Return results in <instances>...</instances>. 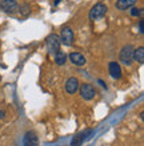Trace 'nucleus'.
Segmentation results:
<instances>
[{"label": "nucleus", "instance_id": "obj_1", "mask_svg": "<svg viewBox=\"0 0 144 146\" xmlns=\"http://www.w3.org/2000/svg\"><path fill=\"white\" fill-rule=\"evenodd\" d=\"M107 5L104 3H97L95 4L92 9L90 11V19L91 20H97V19H101V17H104L105 13H107Z\"/></svg>", "mask_w": 144, "mask_h": 146}, {"label": "nucleus", "instance_id": "obj_2", "mask_svg": "<svg viewBox=\"0 0 144 146\" xmlns=\"http://www.w3.org/2000/svg\"><path fill=\"white\" fill-rule=\"evenodd\" d=\"M120 61L125 65H131L133 61V46L131 44L124 45L120 50Z\"/></svg>", "mask_w": 144, "mask_h": 146}, {"label": "nucleus", "instance_id": "obj_3", "mask_svg": "<svg viewBox=\"0 0 144 146\" xmlns=\"http://www.w3.org/2000/svg\"><path fill=\"white\" fill-rule=\"evenodd\" d=\"M46 42H47V49L50 53L55 54L56 52H59L60 50V37H59L58 35H55V33H52V35H50L47 37V40H46Z\"/></svg>", "mask_w": 144, "mask_h": 146}, {"label": "nucleus", "instance_id": "obj_4", "mask_svg": "<svg viewBox=\"0 0 144 146\" xmlns=\"http://www.w3.org/2000/svg\"><path fill=\"white\" fill-rule=\"evenodd\" d=\"M79 90H80V94L84 100H92L95 96H96V90L91 84H82L79 85Z\"/></svg>", "mask_w": 144, "mask_h": 146}, {"label": "nucleus", "instance_id": "obj_5", "mask_svg": "<svg viewBox=\"0 0 144 146\" xmlns=\"http://www.w3.org/2000/svg\"><path fill=\"white\" fill-rule=\"evenodd\" d=\"M0 8H1V11L7 12V13H15L19 11V4L16 0H1Z\"/></svg>", "mask_w": 144, "mask_h": 146}, {"label": "nucleus", "instance_id": "obj_6", "mask_svg": "<svg viewBox=\"0 0 144 146\" xmlns=\"http://www.w3.org/2000/svg\"><path fill=\"white\" fill-rule=\"evenodd\" d=\"M92 133H94V130H86V131H82V133L76 134L72 138V141H71V146H82V143L84 141L91 138Z\"/></svg>", "mask_w": 144, "mask_h": 146}, {"label": "nucleus", "instance_id": "obj_7", "mask_svg": "<svg viewBox=\"0 0 144 146\" xmlns=\"http://www.w3.org/2000/svg\"><path fill=\"white\" fill-rule=\"evenodd\" d=\"M74 38H75L74 31H72L70 27L63 28L62 35H60V42H63V44H64V45H67V46H70V45H72Z\"/></svg>", "mask_w": 144, "mask_h": 146}, {"label": "nucleus", "instance_id": "obj_8", "mask_svg": "<svg viewBox=\"0 0 144 146\" xmlns=\"http://www.w3.org/2000/svg\"><path fill=\"white\" fill-rule=\"evenodd\" d=\"M66 90L70 94H74L79 90V80L76 77H70L66 82Z\"/></svg>", "mask_w": 144, "mask_h": 146}, {"label": "nucleus", "instance_id": "obj_9", "mask_svg": "<svg viewBox=\"0 0 144 146\" xmlns=\"http://www.w3.org/2000/svg\"><path fill=\"white\" fill-rule=\"evenodd\" d=\"M23 142L24 146H36L39 143V138H38V135L33 131H27L23 138Z\"/></svg>", "mask_w": 144, "mask_h": 146}, {"label": "nucleus", "instance_id": "obj_10", "mask_svg": "<svg viewBox=\"0 0 144 146\" xmlns=\"http://www.w3.org/2000/svg\"><path fill=\"white\" fill-rule=\"evenodd\" d=\"M108 70H109V74H111V77L112 78H120L121 77V68L120 65H119V62L116 61H111L108 65Z\"/></svg>", "mask_w": 144, "mask_h": 146}, {"label": "nucleus", "instance_id": "obj_11", "mask_svg": "<svg viewBox=\"0 0 144 146\" xmlns=\"http://www.w3.org/2000/svg\"><path fill=\"white\" fill-rule=\"evenodd\" d=\"M70 60H71V62L76 66H82L86 64V57H84L82 53H76V52H72V53L70 54Z\"/></svg>", "mask_w": 144, "mask_h": 146}, {"label": "nucleus", "instance_id": "obj_12", "mask_svg": "<svg viewBox=\"0 0 144 146\" xmlns=\"http://www.w3.org/2000/svg\"><path fill=\"white\" fill-rule=\"evenodd\" d=\"M135 3H136V0H116V8L120 11H125V9L133 7Z\"/></svg>", "mask_w": 144, "mask_h": 146}, {"label": "nucleus", "instance_id": "obj_13", "mask_svg": "<svg viewBox=\"0 0 144 146\" xmlns=\"http://www.w3.org/2000/svg\"><path fill=\"white\" fill-rule=\"evenodd\" d=\"M133 60H136L140 64L144 62V48L143 46H139L137 49H133Z\"/></svg>", "mask_w": 144, "mask_h": 146}, {"label": "nucleus", "instance_id": "obj_14", "mask_svg": "<svg viewBox=\"0 0 144 146\" xmlns=\"http://www.w3.org/2000/svg\"><path fill=\"white\" fill-rule=\"evenodd\" d=\"M66 60H67V54L64 52H56L55 53V62L58 64V65H64L66 64Z\"/></svg>", "mask_w": 144, "mask_h": 146}, {"label": "nucleus", "instance_id": "obj_15", "mask_svg": "<svg viewBox=\"0 0 144 146\" xmlns=\"http://www.w3.org/2000/svg\"><path fill=\"white\" fill-rule=\"evenodd\" d=\"M131 15L135 16V17H139V16H141V15H143V8L133 7L132 9H131Z\"/></svg>", "mask_w": 144, "mask_h": 146}, {"label": "nucleus", "instance_id": "obj_16", "mask_svg": "<svg viewBox=\"0 0 144 146\" xmlns=\"http://www.w3.org/2000/svg\"><path fill=\"white\" fill-rule=\"evenodd\" d=\"M139 33H140V35H143L144 33V21L143 20L139 21Z\"/></svg>", "mask_w": 144, "mask_h": 146}, {"label": "nucleus", "instance_id": "obj_17", "mask_svg": "<svg viewBox=\"0 0 144 146\" xmlns=\"http://www.w3.org/2000/svg\"><path fill=\"white\" fill-rule=\"evenodd\" d=\"M5 117V111L4 110H0V119H3Z\"/></svg>", "mask_w": 144, "mask_h": 146}, {"label": "nucleus", "instance_id": "obj_18", "mask_svg": "<svg viewBox=\"0 0 144 146\" xmlns=\"http://www.w3.org/2000/svg\"><path fill=\"white\" fill-rule=\"evenodd\" d=\"M60 3V0H55V4H59Z\"/></svg>", "mask_w": 144, "mask_h": 146}]
</instances>
